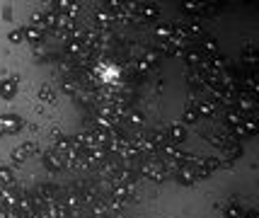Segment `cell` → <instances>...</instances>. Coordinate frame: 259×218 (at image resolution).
Segmentation results:
<instances>
[{
  "label": "cell",
  "instance_id": "6da1fadb",
  "mask_svg": "<svg viewBox=\"0 0 259 218\" xmlns=\"http://www.w3.org/2000/svg\"><path fill=\"white\" fill-rule=\"evenodd\" d=\"M22 129V121H20V117H2V131H7V134H15V131H20Z\"/></svg>",
  "mask_w": 259,
  "mask_h": 218
},
{
  "label": "cell",
  "instance_id": "5b68a950",
  "mask_svg": "<svg viewBox=\"0 0 259 218\" xmlns=\"http://www.w3.org/2000/svg\"><path fill=\"white\" fill-rule=\"evenodd\" d=\"M0 182H12V172L10 170H0Z\"/></svg>",
  "mask_w": 259,
  "mask_h": 218
},
{
  "label": "cell",
  "instance_id": "8992f818",
  "mask_svg": "<svg viewBox=\"0 0 259 218\" xmlns=\"http://www.w3.org/2000/svg\"><path fill=\"white\" fill-rule=\"evenodd\" d=\"M41 97H44V99H49V102H54V92H51L49 87H44V90H41Z\"/></svg>",
  "mask_w": 259,
  "mask_h": 218
},
{
  "label": "cell",
  "instance_id": "7a4b0ae2",
  "mask_svg": "<svg viewBox=\"0 0 259 218\" xmlns=\"http://www.w3.org/2000/svg\"><path fill=\"white\" fill-rule=\"evenodd\" d=\"M0 95H2V97H12V95H15V80L2 82V85H0Z\"/></svg>",
  "mask_w": 259,
  "mask_h": 218
},
{
  "label": "cell",
  "instance_id": "3957f363",
  "mask_svg": "<svg viewBox=\"0 0 259 218\" xmlns=\"http://www.w3.org/2000/svg\"><path fill=\"white\" fill-rule=\"evenodd\" d=\"M24 37H27L29 41H39V39H41V32H39L37 27H29V29H24Z\"/></svg>",
  "mask_w": 259,
  "mask_h": 218
},
{
  "label": "cell",
  "instance_id": "277c9868",
  "mask_svg": "<svg viewBox=\"0 0 259 218\" xmlns=\"http://www.w3.org/2000/svg\"><path fill=\"white\" fill-rule=\"evenodd\" d=\"M22 39H24V32H12V34H10V41H12V44H20Z\"/></svg>",
  "mask_w": 259,
  "mask_h": 218
}]
</instances>
